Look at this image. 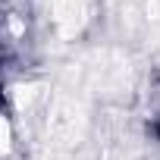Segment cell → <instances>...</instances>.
Returning a JSON list of instances; mask_svg holds the SVG:
<instances>
[{
  "mask_svg": "<svg viewBox=\"0 0 160 160\" xmlns=\"http://www.w3.org/2000/svg\"><path fill=\"white\" fill-rule=\"evenodd\" d=\"M50 10H53V22H57V28L63 35H75L78 22L85 19V3L82 0H53Z\"/></svg>",
  "mask_w": 160,
  "mask_h": 160,
  "instance_id": "6da1fadb",
  "label": "cell"
},
{
  "mask_svg": "<svg viewBox=\"0 0 160 160\" xmlns=\"http://www.w3.org/2000/svg\"><path fill=\"white\" fill-rule=\"evenodd\" d=\"M3 25H7V38H10V41H19V38L25 35V25H22V16H19V13H7Z\"/></svg>",
  "mask_w": 160,
  "mask_h": 160,
  "instance_id": "7a4b0ae2",
  "label": "cell"
},
{
  "mask_svg": "<svg viewBox=\"0 0 160 160\" xmlns=\"http://www.w3.org/2000/svg\"><path fill=\"white\" fill-rule=\"evenodd\" d=\"M0 126H3V157H10V151H13V113L10 110L3 113Z\"/></svg>",
  "mask_w": 160,
  "mask_h": 160,
  "instance_id": "3957f363",
  "label": "cell"
},
{
  "mask_svg": "<svg viewBox=\"0 0 160 160\" xmlns=\"http://www.w3.org/2000/svg\"><path fill=\"white\" fill-rule=\"evenodd\" d=\"M144 13H148V19L160 22V0H144Z\"/></svg>",
  "mask_w": 160,
  "mask_h": 160,
  "instance_id": "277c9868",
  "label": "cell"
},
{
  "mask_svg": "<svg viewBox=\"0 0 160 160\" xmlns=\"http://www.w3.org/2000/svg\"><path fill=\"white\" fill-rule=\"evenodd\" d=\"M154 126H157V132H160V104H157V110H154Z\"/></svg>",
  "mask_w": 160,
  "mask_h": 160,
  "instance_id": "5b68a950",
  "label": "cell"
}]
</instances>
